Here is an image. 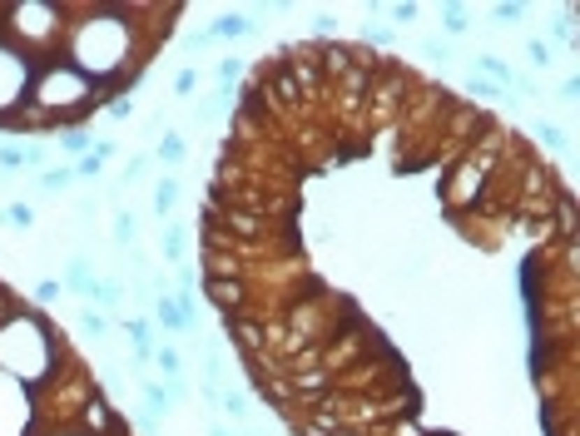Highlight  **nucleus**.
Instances as JSON below:
<instances>
[{
	"mask_svg": "<svg viewBox=\"0 0 580 436\" xmlns=\"http://www.w3.org/2000/svg\"><path fill=\"white\" fill-rule=\"evenodd\" d=\"M198 293L208 298V307H214L219 317L224 312H243V303H248V283L243 278H203L198 272Z\"/></svg>",
	"mask_w": 580,
	"mask_h": 436,
	"instance_id": "f257e3e1",
	"label": "nucleus"
},
{
	"mask_svg": "<svg viewBox=\"0 0 580 436\" xmlns=\"http://www.w3.org/2000/svg\"><path fill=\"white\" fill-rule=\"evenodd\" d=\"M89 283H94V268H89V258H70V263H65V278H60V288H65L70 298H89Z\"/></svg>",
	"mask_w": 580,
	"mask_h": 436,
	"instance_id": "f03ea898",
	"label": "nucleus"
},
{
	"mask_svg": "<svg viewBox=\"0 0 580 436\" xmlns=\"http://www.w3.org/2000/svg\"><path fill=\"white\" fill-rule=\"evenodd\" d=\"M208 35H214V40H243V35H253V20L238 15V10H229V15H219L214 25H208Z\"/></svg>",
	"mask_w": 580,
	"mask_h": 436,
	"instance_id": "7ed1b4c3",
	"label": "nucleus"
},
{
	"mask_svg": "<svg viewBox=\"0 0 580 436\" xmlns=\"http://www.w3.org/2000/svg\"><path fill=\"white\" fill-rule=\"evenodd\" d=\"M154 159H159V164H184V159H189V139H184L179 129H169L159 144H154Z\"/></svg>",
	"mask_w": 580,
	"mask_h": 436,
	"instance_id": "20e7f679",
	"label": "nucleus"
},
{
	"mask_svg": "<svg viewBox=\"0 0 580 436\" xmlns=\"http://www.w3.org/2000/svg\"><path fill=\"white\" fill-rule=\"evenodd\" d=\"M119 298H124V283H119V278H94V283H89V303H99V307L115 312Z\"/></svg>",
	"mask_w": 580,
	"mask_h": 436,
	"instance_id": "39448f33",
	"label": "nucleus"
},
{
	"mask_svg": "<svg viewBox=\"0 0 580 436\" xmlns=\"http://www.w3.org/2000/svg\"><path fill=\"white\" fill-rule=\"evenodd\" d=\"M477 70H481V80H491V85H506V89H511V80H516V70L501 60V54H477Z\"/></svg>",
	"mask_w": 580,
	"mask_h": 436,
	"instance_id": "423d86ee",
	"label": "nucleus"
},
{
	"mask_svg": "<svg viewBox=\"0 0 580 436\" xmlns=\"http://www.w3.org/2000/svg\"><path fill=\"white\" fill-rule=\"evenodd\" d=\"M139 397H144V412H154V416H164V412L174 407V402L164 397V387H159L154 377H144V382H139Z\"/></svg>",
	"mask_w": 580,
	"mask_h": 436,
	"instance_id": "0eeeda50",
	"label": "nucleus"
},
{
	"mask_svg": "<svg viewBox=\"0 0 580 436\" xmlns=\"http://www.w3.org/2000/svg\"><path fill=\"white\" fill-rule=\"evenodd\" d=\"M154 312H159V322H164V333H189V322L179 317V307H174V298H154Z\"/></svg>",
	"mask_w": 580,
	"mask_h": 436,
	"instance_id": "6e6552de",
	"label": "nucleus"
},
{
	"mask_svg": "<svg viewBox=\"0 0 580 436\" xmlns=\"http://www.w3.org/2000/svg\"><path fill=\"white\" fill-rule=\"evenodd\" d=\"M442 30H447V35H466V30H471V10H466V6H442ZM447 35H442V40H447Z\"/></svg>",
	"mask_w": 580,
	"mask_h": 436,
	"instance_id": "1a4fd4ad",
	"label": "nucleus"
},
{
	"mask_svg": "<svg viewBox=\"0 0 580 436\" xmlns=\"http://www.w3.org/2000/svg\"><path fill=\"white\" fill-rule=\"evenodd\" d=\"M164 258L174 268L184 263V224H179V218H169V228H164Z\"/></svg>",
	"mask_w": 580,
	"mask_h": 436,
	"instance_id": "9d476101",
	"label": "nucleus"
},
{
	"mask_svg": "<svg viewBox=\"0 0 580 436\" xmlns=\"http://www.w3.org/2000/svg\"><path fill=\"white\" fill-rule=\"evenodd\" d=\"M60 149H65L70 159H85V154L94 149V139H89V134H85V129L75 124V129H65V134H60Z\"/></svg>",
	"mask_w": 580,
	"mask_h": 436,
	"instance_id": "9b49d317",
	"label": "nucleus"
},
{
	"mask_svg": "<svg viewBox=\"0 0 580 436\" xmlns=\"http://www.w3.org/2000/svg\"><path fill=\"white\" fill-rule=\"evenodd\" d=\"M70 184H75L70 169H45V174L35 179V194H60V189H70Z\"/></svg>",
	"mask_w": 580,
	"mask_h": 436,
	"instance_id": "f8f14e48",
	"label": "nucleus"
},
{
	"mask_svg": "<svg viewBox=\"0 0 580 436\" xmlns=\"http://www.w3.org/2000/svg\"><path fill=\"white\" fill-rule=\"evenodd\" d=\"M174 198H179V179H159V189H154V213L169 218L174 213Z\"/></svg>",
	"mask_w": 580,
	"mask_h": 436,
	"instance_id": "ddd939ff",
	"label": "nucleus"
},
{
	"mask_svg": "<svg viewBox=\"0 0 580 436\" xmlns=\"http://www.w3.org/2000/svg\"><path fill=\"white\" fill-rule=\"evenodd\" d=\"M525 54H531V65H536V70H551V60H556L551 40H541V35H531V40H525Z\"/></svg>",
	"mask_w": 580,
	"mask_h": 436,
	"instance_id": "4468645a",
	"label": "nucleus"
},
{
	"mask_svg": "<svg viewBox=\"0 0 580 436\" xmlns=\"http://www.w3.org/2000/svg\"><path fill=\"white\" fill-rule=\"evenodd\" d=\"M219 407H224L229 416H238V421H243V416H248V392H238V387H224V392H219Z\"/></svg>",
	"mask_w": 580,
	"mask_h": 436,
	"instance_id": "2eb2a0df",
	"label": "nucleus"
},
{
	"mask_svg": "<svg viewBox=\"0 0 580 436\" xmlns=\"http://www.w3.org/2000/svg\"><path fill=\"white\" fill-rule=\"evenodd\" d=\"M144 169H149V149H144V154H134V159H129V164H124V174H119V179H115V189H124V184H134V179H139V174H144Z\"/></svg>",
	"mask_w": 580,
	"mask_h": 436,
	"instance_id": "dca6fc26",
	"label": "nucleus"
},
{
	"mask_svg": "<svg viewBox=\"0 0 580 436\" xmlns=\"http://www.w3.org/2000/svg\"><path fill=\"white\" fill-rule=\"evenodd\" d=\"M238 75H243V60H238V54H229V60L214 65V80H219V85H233Z\"/></svg>",
	"mask_w": 580,
	"mask_h": 436,
	"instance_id": "f3484780",
	"label": "nucleus"
},
{
	"mask_svg": "<svg viewBox=\"0 0 580 436\" xmlns=\"http://www.w3.org/2000/svg\"><path fill=\"white\" fill-rule=\"evenodd\" d=\"M6 224H10V228H30V224H35V208H30V203H10V208H6Z\"/></svg>",
	"mask_w": 580,
	"mask_h": 436,
	"instance_id": "a211bd4d",
	"label": "nucleus"
},
{
	"mask_svg": "<svg viewBox=\"0 0 580 436\" xmlns=\"http://www.w3.org/2000/svg\"><path fill=\"white\" fill-rule=\"evenodd\" d=\"M174 283H179V293H198V268L194 263H179L174 268Z\"/></svg>",
	"mask_w": 580,
	"mask_h": 436,
	"instance_id": "6ab92c4d",
	"label": "nucleus"
},
{
	"mask_svg": "<svg viewBox=\"0 0 580 436\" xmlns=\"http://www.w3.org/2000/svg\"><path fill=\"white\" fill-rule=\"evenodd\" d=\"M0 169H25V144H0Z\"/></svg>",
	"mask_w": 580,
	"mask_h": 436,
	"instance_id": "aec40b11",
	"label": "nucleus"
},
{
	"mask_svg": "<svg viewBox=\"0 0 580 436\" xmlns=\"http://www.w3.org/2000/svg\"><path fill=\"white\" fill-rule=\"evenodd\" d=\"M115 238H119V243H124V248H129V243H134V213H124V208H119V213H115Z\"/></svg>",
	"mask_w": 580,
	"mask_h": 436,
	"instance_id": "412c9836",
	"label": "nucleus"
},
{
	"mask_svg": "<svg viewBox=\"0 0 580 436\" xmlns=\"http://www.w3.org/2000/svg\"><path fill=\"white\" fill-rule=\"evenodd\" d=\"M154 362L164 367V377H174V372H184V362H179V352L174 347H154Z\"/></svg>",
	"mask_w": 580,
	"mask_h": 436,
	"instance_id": "4be33fe9",
	"label": "nucleus"
},
{
	"mask_svg": "<svg viewBox=\"0 0 580 436\" xmlns=\"http://www.w3.org/2000/svg\"><path fill=\"white\" fill-rule=\"evenodd\" d=\"M99 169H104V164H99L94 154H85V159H75V164H70V174H75V179H94Z\"/></svg>",
	"mask_w": 580,
	"mask_h": 436,
	"instance_id": "5701e85b",
	"label": "nucleus"
},
{
	"mask_svg": "<svg viewBox=\"0 0 580 436\" xmlns=\"http://www.w3.org/2000/svg\"><path fill=\"white\" fill-rule=\"evenodd\" d=\"M80 327H85L89 337H104V333H110V322H104L99 312H80Z\"/></svg>",
	"mask_w": 580,
	"mask_h": 436,
	"instance_id": "b1692460",
	"label": "nucleus"
},
{
	"mask_svg": "<svg viewBox=\"0 0 580 436\" xmlns=\"http://www.w3.org/2000/svg\"><path fill=\"white\" fill-rule=\"evenodd\" d=\"M521 15H525V6H491V20L496 25H516Z\"/></svg>",
	"mask_w": 580,
	"mask_h": 436,
	"instance_id": "393cba45",
	"label": "nucleus"
},
{
	"mask_svg": "<svg viewBox=\"0 0 580 436\" xmlns=\"http://www.w3.org/2000/svg\"><path fill=\"white\" fill-rule=\"evenodd\" d=\"M536 139H541L546 149H560V144H565V134H560V124H536Z\"/></svg>",
	"mask_w": 580,
	"mask_h": 436,
	"instance_id": "a878e982",
	"label": "nucleus"
},
{
	"mask_svg": "<svg viewBox=\"0 0 580 436\" xmlns=\"http://www.w3.org/2000/svg\"><path fill=\"white\" fill-rule=\"evenodd\" d=\"M421 54H427V60H447V54H451V45H447L442 35H427V45H421Z\"/></svg>",
	"mask_w": 580,
	"mask_h": 436,
	"instance_id": "bb28decb",
	"label": "nucleus"
},
{
	"mask_svg": "<svg viewBox=\"0 0 580 436\" xmlns=\"http://www.w3.org/2000/svg\"><path fill=\"white\" fill-rule=\"evenodd\" d=\"M357 35H362L367 45H387V50H392V30H382V25H362Z\"/></svg>",
	"mask_w": 580,
	"mask_h": 436,
	"instance_id": "cd10ccee",
	"label": "nucleus"
},
{
	"mask_svg": "<svg viewBox=\"0 0 580 436\" xmlns=\"http://www.w3.org/2000/svg\"><path fill=\"white\" fill-rule=\"evenodd\" d=\"M198 89V70H179L174 75V94H194Z\"/></svg>",
	"mask_w": 580,
	"mask_h": 436,
	"instance_id": "c85d7f7f",
	"label": "nucleus"
},
{
	"mask_svg": "<svg viewBox=\"0 0 580 436\" xmlns=\"http://www.w3.org/2000/svg\"><path fill=\"white\" fill-rule=\"evenodd\" d=\"M89 154H94L99 164H110V159L119 154V144H115V139H94V149H89Z\"/></svg>",
	"mask_w": 580,
	"mask_h": 436,
	"instance_id": "c756f323",
	"label": "nucleus"
},
{
	"mask_svg": "<svg viewBox=\"0 0 580 436\" xmlns=\"http://www.w3.org/2000/svg\"><path fill=\"white\" fill-rule=\"evenodd\" d=\"M60 293H65V288H60V283H40V288H35V293H30V298H35V303H40V307H45V303H55V298H60Z\"/></svg>",
	"mask_w": 580,
	"mask_h": 436,
	"instance_id": "7c9ffc66",
	"label": "nucleus"
},
{
	"mask_svg": "<svg viewBox=\"0 0 580 436\" xmlns=\"http://www.w3.org/2000/svg\"><path fill=\"white\" fill-rule=\"evenodd\" d=\"M184 45H189V50H208V45H214V35H208V25H203V30H189Z\"/></svg>",
	"mask_w": 580,
	"mask_h": 436,
	"instance_id": "2f4dec72",
	"label": "nucleus"
},
{
	"mask_svg": "<svg viewBox=\"0 0 580 436\" xmlns=\"http://www.w3.org/2000/svg\"><path fill=\"white\" fill-rule=\"evenodd\" d=\"M312 35H323V40L338 35V20H333V15H318V20H312Z\"/></svg>",
	"mask_w": 580,
	"mask_h": 436,
	"instance_id": "473e14b6",
	"label": "nucleus"
},
{
	"mask_svg": "<svg viewBox=\"0 0 580 436\" xmlns=\"http://www.w3.org/2000/svg\"><path fill=\"white\" fill-rule=\"evenodd\" d=\"M387 15H397V20H402V25H412V20H416V15H421V6H392V10H387Z\"/></svg>",
	"mask_w": 580,
	"mask_h": 436,
	"instance_id": "72a5a7b5",
	"label": "nucleus"
},
{
	"mask_svg": "<svg viewBox=\"0 0 580 436\" xmlns=\"http://www.w3.org/2000/svg\"><path fill=\"white\" fill-rule=\"evenodd\" d=\"M40 164H45V149L40 144H25V169H40Z\"/></svg>",
	"mask_w": 580,
	"mask_h": 436,
	"instance_id": "f704fd0d",
	"label": "nucleus"
},
{
	"mask_svg": "<svg viewBox=\"0 0 580 436\" xmlns=\"http://www.w3.org/2000/svg\"><path fill=\"white\" fill-rule=\"evenodd\" d=\"M129 115H134L129 99H115V104H110V119H129Z\"/></svg>",
	"mask_w": 580,
	"mask_h": 436,
	"instance_id": "c9c22d12",
	"label": "nucleus"
},
{
	"mask_svg": "<svg viewBox=\"0 0 580 436\" xmlns=\"http://www.w3.org/2000/svg\"><path fill=\"white\" fill-rule=\"evenodd\" d=\"M556 40L570 45V40H575V20H556Z\"/></svg>",
	"mask_w": 580,
	"mask_h": 436,
	"instance_id": "e433bc0d",
	"label": "nucleus"
},
{
	"mask_svg": "<svg viewBox=\"0 0 580 436\" xmlns=\"http://www.w3.org/2000/svg\"><path fill=\"white\" fill-rule=\"evenodd\" d=\"M575 89H580V85H575V75H565V80H560V99H575Z\"/></svg>",
	"mask_w": 580,
	"mask_h": 436,
	"instance_id": "4c0bfd02",
	"label": "nucleus"
},
{
	"mask_svg": "<svg viewBox=\"0 0 580 436\" xmlns=\"http://www.w3.org/2000/svg\"><path fill=\"white\" fill-rule=\"evenodd\" d=\"M203 436H233V431H224V426H208V431H203Z\"/></svg>",
	"mask_w": 580,
	"mask_h": 436,
	"instance_id": "58836bf2",
	"label": "nucleus"
}]
</instances>
